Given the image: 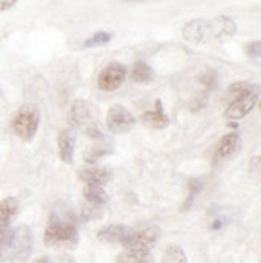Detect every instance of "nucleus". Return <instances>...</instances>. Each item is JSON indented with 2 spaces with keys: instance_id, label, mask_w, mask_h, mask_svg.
<instances>
[{
  "instance_id": "412c9836",
  "label": "nucleus",
  "mask_w": 261,
  "mask_h": 263,
  "mask_svg": "<svg viewBox=\"0 0 261 263\" xmlns=\"http://www.w3.org/2000/svg\"><path fill=\"white\" fill-rule=\"evenodd\" d=\"M163 263H187L186 252L179 246H168L163 255Z\"/></svg>"
},
{
  "instance_id": "6e6552de",
  "label": "nucleus",
  "mask_w": 261,
  "mask_h": 263,
  "mask_svg": "<svg viewBox=\"0 0 261 263\" xmlns=\"http://www.w3.org/2000/svg\"><path fill=\"white\" fill-rule=\"evenodd\" d=\"M132 234V230L126 224H108L97 233V239L105 244H124Z\"/></svg>"
},
{
  "instance_id": "9d476101",
  "label": "nucleus",
  "mask_w": 261,
  "mask_h": 263,
  "mask_svg": "<svg viewBox=\"0 0 261 263\" xmlns=\"http://www.w3.org/2000/svg\"><path fill=\"white\" fill-rule=\"evenodd\" d=\"M183 37L186 41H189V42H194V44L207 42L211 37L210 28H208V21H205V20L189 21L187 25L183 28Z\"/></svg>"
},
{
  "instance_id": "f3484780",
  "label": "nucleus",
  "mask_w": 261,
  "mask_h": 263,
  "mask_svg": "<svg viewBox=\"0 0 261 263\" xmlns=\"http://www.w3.org/2000/svg\"><path fill=\"white\" fill-rule=\"evenodd\" d=\"M131 78L134 83H150L153 79V68L145 63V62H135L134 66H132V71H131Z\"/></svg>"
},
{
  "instance_id": "0eeeda50",
  "label": "nucleus",
  "mask_w": 261,
  "mask_h": 263,
  "mask_svg": "<svg viewBox=\"0 0 261 263\" xmlns=\"http://www.w3.org/2000/svg\"><path fill=\"white\" fill-rule=\"evenodd\" d=\"M256 100H258V89L242 96L240 99L231 102L228 110H226V117H228L229 120H242V118H245L248 113L253 110Z\"/></svg>"
},
{
  "instance_id": "6ab92c4d",
  "label": "nucleus",
  "mask_w": 261,
  "mask_h": 263,
  "mask_svg": "<svg viewBox=\"0 0 261 263\" xmlns=\"http://www.w3.org/2000/svg\"><path fill=\"white\" fill-rule=\"evenodd\" d=\"M84 197L89 203L92 205H104L108 202V194L105 189L97 184H86L84 187Z\"/></svg>"
},
{
  "instance_id": "393cba45",
  "label": "nucleus",
  "mask_w": 261,
  "mask_h": 263,
  "mask_svg": "<svg viewBox=\"0 0 261 263\" xmlns=\"http://www.w3.org/2000/svg\"><path fill=\"white\" fill-rule=\"evenodd\" d=\"M200 83L202 86H205L207 89H213L216 87V73L214 71H207L200 76Z\"/></svg>"
},
{
  "instance_id": "c85d7f7f",
  "label": "nucleus",
  "mask_w": 261,
  "mask_h": 263,
  "mask_svg": "<svg viewBox=\"0 0 261 263\" xmlns=\"http://www.w3.org/2000/svg\"><path fill=\"white\" fill-rule=\"evenodd\" d=\"M123 2H142V0H123Z\"/></svg>"
},
{
  "instance_id": "1a4fd4ad",
  "label": "nucleus",
  "mask_w": 261,
  "mask_h": 263,
  "mask_svg": "<svg viewBox=\"0 0 261 263\" xmlns=\"http://www.w3.org/2000/svg\"><path fill=\"white\" fill-rule=\"evenodd\" d=\"M90 121H92V108H90L87 102L81 99L73 102L70 113H68V123H70V126L83 128L87 126Z\"/></svg>"
},
{
  "instance_id": "a878e982",
  "label": "nucleus",
  "mask_w": 261,
  "mask_h": 263,
  "mask_svg": "<svg viewBox=\"0 0 261 263\" xmlns=\"http://www.w3.org/2000/svg\"><path fill=\"white\" fill-rule=\"evenodd\" d=\"M245 53H247L248 57H250V59L258 60V59H259V53H261V44H259V41H255V42L247 44Z\"/></svg>"
},
{
  "instance_id": "9b49d317",
  "label": "nucleus",
  "mask_w": 261,
  "mask_h": 263,
  "mask_svg": "<svg viewBox=\"0 0 261 263\" xmlns=\"http://www.w3.org/2000/svg\"><path fill=\"white\" fill-rule=\"evenodd\" d=\"M77 176L81 181H84L86 184H97V186H104L110 181L111 173L107 168L102 166H83L81 170L77 171Z\"/></svg>"
},
{
  "instance_id": "f257e3e1",
  "label": "nucleus",
  "mask_w": 261,
  "mask_h": 263,
  "mask_svg": "<svg viewBox=\"0 0 261 263\" xmlns=\"http://www.w3.org/2000/svg\"><path fill=\"white\" fill-rule=\"evenodd\" d=\"M32 234L28 226H16L7 230L0 239V258L2 260H26L31 254Z\"/></svg>"
},
{
  "instance_id": "20e7f679",
  "label": "nucleus",
  "mask_w": 261,
  "mask_h": 263,
  "mask_svg": "<svg viewBox=\"0 0 261 263\" xmlns=\"http://www.w3.org/2000/svg\"><path fill=\"white\" fill-rule=\"evenodd\" d=\"M160 237V228L158 226H149L140 231H132V234L128 237V241L123 246L126 250H137V252H149V250L156 244Z\"/></svg>"
},
{
  "instance_id": "39448f33",
  "label": "nucleus",
  "mask_w": 261,
  "mask_h": 263,
  "mask_svg": "<svg viewBox=\"0 0 261 263\" xmlns=\"http://www.w3.org/2000/svg\"><path fill=\"white\" fill-rule=\"evenodd\" d=\"M124 79H126V66L118 62H113L107 65L98 74L97 86L100 90L111 92V90H116L124 83Z\"/></svg>"
},
{
  "instance_id": "5701e85b",
  "label": "nucleus",
  "mask_w": 261,
  "mask_h": 263,
  "mask_svg": "<svg viewBox=\"0 0 261 263\" xmlns=\"http://www.w3.org/2000/svg\"><path fill=\"white\" fill-rule=\"evenodd\" d=\"M110 41H111V34L110 32L98 31V32L94 34V36H90L89 39H86L83 45L89 49V47H97V45H104V44H107Z\"/></svg>"
},
{
  "instance_id": "dca6fc26",
  "label": "nucleus",
  "mask_w": 261,
  "mask_h": 263,
  "mask_svg": "<svg viewBox=\"0 0 261 263\" xmlns=\"http://www.w3.org/2000/svg\"><path fill=\"white\" fill-rule=\"evenodd\" d=\"M237 145H239V136H237L235 133L223 136L218 147H216V158L231 157L235 152Z\"/></svg>"
},
{
  "instance_id": "423d86ee",
  "label": "nucleus",
  "mask_w": 261,
  "mask_h": 263,
  "mask_svg": "<svg viewBox=\"0 0 261 263\" xmlns=\"http://www.w3.org/2000/svg\"><path fill=\"white\" fill-rule=\"evenodd\" d=\"M107 126L113 134H123L135 126V118L123 105H113L107 115Z\"/></svg>"
},
{
  "instance_id": "f8f14e48",
  "label": "nucleus",
  "mask_w": 261,
  "mask_h": 263,
  "mask_svg": "<svg viewBox=\"0 0 261 263\" xmlns=\"http://www.w3.org/2000/svg\"><path fill=\"white\" fill-rule=\"evenodd\" d=\"M208 28H210V34L214 39H226L231 37L235 34L237 26L232 18L229 16H216L214 20L208 21Z\"/></svg>"
},
{
  "instance_id": "4be33fe9",
  "label": "nucleus",
  "mask_w": 261,
  "mask_h": 263,
  "mask_svg": "<svg viewBox=\"0 0 261 263\" xmlns=\"http://www.w3.org/2000/svg\"><path fill=\"white\" fill-rule=\"evenodd\" d=\"M110 152H111L110 147H90L89 151L84 152V160H86V163H95L102 157H105Z\"/></svg>"
},
{
  "instance_id": "a211bd4d",
  "label": "nucleus",
  "mask_w": 261,
  "mask_h": 263,
  "mask_svg": "<svg viewBox=\"0 0 261 263\" xmlns=\"http://www.w3.org/2000/svg\"><path fill=\"white\" fill-rule=\"evenodd\" d=\"M258 89L256 86L250 84V83H247V81H240V83H234L228 87V90L224 92V99L229 102H234L237 99H240L242 96L248 94V92H252V90Z\"/></svg>"
},
{
  "instance_id": "ddd939ff",
  "label": "nucleus",
  "mask_w": 261,
  "mask_h": 263,
  "mask_svg": "<svg viewBox=\"0 0 261 263\" xmlns=\"http://www.w3.org/2000/svg\"><path fill=\"white\" fill-rule=\"evenodd\" d=\"M19 209V202L16 197H5L4 200H0V239L8 230V226L13 220V216L16 215Z\"/></svg>"
},
{
  "instance_id": "cd10ccee",
  "label": "nucleus",
  "mask_w": 261,
  "mask_h": 263,
  "mask_svg": "<svg viewBox=\"0 0 261 263\" xmlns=\"http://www.w3.org/2000/svg\"><path fill=\"white\" fill-rule=\"evenodd\" d=\"M32 263H53L49 257H39V258H36Z\"/></svg>"
},
{
  "instance_id": "aec40b11",
  "label": "nucleus",
  "mask_w": 261,
  "mask_h": 263,
  "mask_svg": "<svg viewBox=\"0 0 261 263\" xmlns=\"http://www.w3.org/2000/svg\"><path fill=\"white\" fill-rule=\"evenodd\" d=\"M116 263H152L149 252H137V250H124L116 257Z\"/></svg>"
},
{
  "instance_id": "b1692460",
  "label": "nucleus",
  "mask_w": 261,
  "mask_h": 263,
  "mask_svg": "<svg viewBox=\"0 0 261 263\" xmlns=\"http://www.w3.org/2000/svg\"><path fill=\"white\" fill-rule=\"evenodd\" d=\"M202 181H198V179H190L189 181V197H187V200H186V205H184V209H189L190 205H192V202H194V199H195V196L197 194L202 191Z\"/></svg>"
},
{
  "instance_id": "f03ea898",
  "label": "nucleus",
  "mask_w": 261,
  "mask_h": 263,
  "mask_svg": "<svg viewBox=\"0 0 261 263\" xmlns=\"http://www.w3.org/2000/svg\"><path fill=\"white\" fill-rule=\"evenodd\" d=\"M77 230L76 226L70 221H63L52 216L50 223L47 226L44 234V242L45 246L50 247H68L73 249L77 244Z\"/></svg>"
},
{
  "instance_id": "bb28decb",
  "label": "nucleus",
  "mask_w": 261,
  "mask_h": 263,
  "mask_svg": "<svg viewBox=\"0 0 261 263\" xmlns=\"http://www.w3.org/2000/svg\"><path fill=\"white\" fill-rule=\"evenodd\" d=\"M16 2H18V0H0V11L10 10L11 7H15Z\"/></svg>"
},
{
  "instance_id": "2eb2a0df",
  "label": "nucleus",
  "mask_w": 261,
  "mask_h": 263,
  "mask_svg": "<svg viewBox=\"0 0 261 263\" xmlns=\"http://www.w3.org/2000/svg\"><path fill=\"white\" fill-rule=\"evenodd\" d=\"M58 154L60 158L65 163H71L73 157H74V145H76V139L74 134L70 129H65L58 134Z\"/></svg>"
},
{
  "instance_id": "7ed1b4c3",
  "label": "nucleus",
  "mask_w": 261,
  "mask_h": 263,
  "mask_svg": "<svg viewBox=\"0 0 261 263\" xmlns=\"http://www.w3.org/2000/svg\"><path fill=\"white\" fill-rule=\"evenodd\" d=\"M39 110L32 105L21 107L11 121V129L21 141H31L39 129Z\"/></svg>"
},
{
  "instance_id": "4468645a",
  "label": "nucleus",
  "mask_w": 261,
  "mask_h": 263,
  "mask_svg": "<svg viewBox=\"0 0 261 263\" xmlns=\"http://www.w3.org/2000/svg\"><path fill=\"white\" fill-rule=\"evenodd\" d=\"M142 123L149 128H155V129H163L169 124V118L163 113V107H162V100L155 102V110L145 111L142 115Z\"/></svg>"
}]
</instances>
